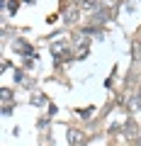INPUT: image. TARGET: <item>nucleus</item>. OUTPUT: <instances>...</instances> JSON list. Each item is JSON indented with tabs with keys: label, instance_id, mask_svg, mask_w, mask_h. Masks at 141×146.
<instances>
[{
	"label": "nucleus",
	"instance_id": "f257e3e1",
	"mask_svg": "<svg viewBox=\"0 0 141 146\" xmlns=\"http://www.w3.org/2000/svg\"><path fill=\"white\" fill-rule=\"evenodd\" d=\"M139 105H141V93H136L131 98V110H139Z\"/></svg>",
	"mask_w": 141,
	"mask_h": 146
},
{
	"label": "nucleus",
	"instance_id": "f03ea898",
	"mask_svg": "<svg viewBox=\"0 0 141 146\" xmlns=\"http://www.w3.org/2000/svg\"><path fill=\"white\" fill-rule=\"evenodd\" d=\"M78 115H80V117H90V115H93V107H88V110H78Z\"/></svg>",
	"mask_w": 141,
	"mask_h": 146
}]
</instances>
